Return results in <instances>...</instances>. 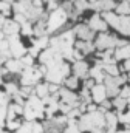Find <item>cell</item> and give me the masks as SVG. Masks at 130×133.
Returning a JSON list of instances; mask_svg holds the SVG:
<instances>
[{"label":"cell","instance_id":"52a82bcc","mask_svg":"<svg viewBox=\"0 0 130 133\" xmlns=\"http://www.w3.org/2000/svg\"><path fill=\"white\" fill-rule=\"evenodd\" d=\"M90 95H92V101L99 105L104 99H107L105 85H104V84H95V85L90 88Z\"/></svg>","mask_w":130,"mask_h":133},{"label":"cell","instance_id":"5bb4252c","mask_svg":"<svg viewBox=\"0 0 130 133\" xmlns=\"http://www.w3.org/2000/svg\"><path fill=\"white\" fill-rule=\"evenodd\" d=\"M34 95H36L37 98H40V99L47 98V96L50 95V91H48V82H47V81H39V82L34 85Z\"/></svg>","mask_w":130,"mask_h":133},{"label":"cell","instance_id":"3957f363","mask_svg":"<svg viewBox=\"0 0 130 133\" xmlns=\"http://www.w3.org/2000/svg\"><path fill=\"white\" fill-rule=\"evenodd\" d=\"M85 23H87L95 33H105V31H108V25H107L105 20L102 19L101 12H96V11L85 20Z\"/></svg>","mask_w":130,"mask_h":133},{"label":"cell","instance_id":"5b68a950","mask_svg":"<svg viewBox=\"0 0 130 133\" xmlns=\"http://www.w3.org/2000/svg\"><path fill=\"white\" fill-rule=\"evenodd\" d=\"M88 68H90V64L85 59L74 61V62H71V74L77 76L79 79H85V77H88Z\"/></svg>","mask_w":130,"mask_h":133},{"label":"cell","instance_id":"8fae6325","mask_svg":"<svg viewBox=\"0 0 130 133\" xmlns=\"http://www.w3.org/2000/svg\"><path fill=\"white\" fill-rule=\"evenodd\" d=\"M5 68L12 73V74H20V71L23 70V65L20 62V59H16V57H9L6 62H5Z\"/></svg>","mask_w":130,"mask_h":133},{"label":"cell","instance_id":"7c38bea8","mask_svg":"<svg viewBox=\"0 0 130 133\" xmlns=\"http://www.w3.org/2000/svg\"><path fill=\"white\" fill-rule=\"evenodd\" d=\"M88 77H92L96 84H104L105 79V73L102 71V68L99 65H93L88 68Z\"/></svg>","mask_w":130,"mask_h":133},{"label":"cell","instance_id":"9c48e42d","mask_svg":"<svg viewBox=\"0 0 130 133\" xmlns=\"http://www.w3.org/2000/svg\"><path fill=\"white\" fill-rule=\"evenodd\" d=\"M101 16L105 20V23L108 25V28H112L115 31L119 30V16L115 11H105V12H101Z\"/></svg>","mask_w":130,"mask_h":133},{"label":"cell","instance_id":"7a4b0ae2","mask_svg":"<svg viewBox=\"0 0 130 133\" xmlns=\"http://www.w3.org/2000/svg\"><path fill=\"white\" fill-rule=\"evenodd\" d=\"M116 34H112L110 31L105 33H96L93 39V45L96 48V51H104L108 48H115V42H116Z\"/></svg>","mask_w":130,"mask_h":133},{"label":"cell","instance_id":"277c9868","mask_svg":"<svg viewBox=\"0 0 130 133\" xmlns=\"http://www.w3.org/2000/svg\"><path fill=\"white\" fill-rule=\"evenodd\" d=\"M73 33H74V37H76V39L88 40V42H93V39H95V36H96V33H95L87 23H77V25H74Z\"/></svg>","mask_w":130,"mask_h":133},{"label":"cell","instance_id":"e0dca14e","mask_svg":"<svg viewBox=\"0 0 130 133\" xmlns=\"http://www.w3.org/2000/svg\"><path fill=\"white\" fill-rule=\"evenodd\" d=\"M20 62H22V65H23V68H25V66H32V65H34L36 59L32 57L31 54H28V53H27V54H23V56L20 57Z\"/></svg>","mask_w":130,"mask_h":133},{"label":"cell","instance_id":"9a60e30c","mask_svg":"<svg viewBox=\"0 0 130 133\" xmlns=\"http://www.w3.org/2000/svg\"><path fill=\"white\" fill-rule=\"evenodd\" d=\"M113 11H115L118 16H130V2H129V0L118 2Z\"/></svg>","mask_w":130,"mask_h":133},{"label":"cell","instance_id":"ffe728a7","mask_svg":"<svg viewBox=\"0 0 130 133\" xmlns=\"http://www.w3.org/2000/svg\"><path fill=\"white\" fill-rule=\"evenodd\" d=\"M6 51H9V42L6 37H3L0 40V53H6Z\"/></svg>","mask_w":130,"mask_h":133},{"label":"cell","instance_id":"8992f818","mask_svg":"<svg viewBox=\"0 0 130 133\" xmlns=\"http://www.w3.org/2000/svg\"><path fill=\"white\" fill-rule=\"evenodd\" d=\"M73 46L77 50V51H81L85 57H88V56H92L95 51H96V48H95V45H93V42H88V40H81V39H74V43H73Z\"/></svg>","mask_w":130,"mask_h":133},{"label":"cell","instance_id":"4fadbf2b","mask_svg":"<svg viewBox=\"0 0 130 133\" xmlns=\"http://www.w3.org/2000/svg\"><path fill=\"white\" fill-rule=\"evenodd\" d=\"M113 56H115L116 62H121V61H124V59H130V42L127 45H124V46L115 48Z\"/></svg>","mask_w":130,"mask_h":133},{"label":"cell","instance_id":"44dd1931","mask_svg":"<svg viewBox=\"0 0 130 133\" xmlns=\"http://www.w3.org/2000/svg\"><path fill=\"white\" fill-rule=\"evenodd\" d=\"M115 133H130V129H121V130L116 129V132Z\"/></svg>","mask_w":130,"mask_h":133},{"label":"cell","instance_id":"ba28073f","mask_svg":"<svg viewBox=\"0 0 130 133\" xmlns=\"http://www.w3.org/2000/svg\"><path fill=\"white\" fill-rule=\"evenodd\" d=\"M2 33L5 34V37H9L12 34H19L20 31V25L14 20V19H5L3 25H2Z\"/></svg>","mask_w":130,"mask_h":133},{"label":"cell","instance_id":"2e32d148","mask_svg":"<svg viewBox=\"0 0 130 133\" xmlns=\"http://www.w3.org/2000/svg\"><path fill=\"white\" fill-rule=\"evenodd\" d=\"M14 133H32V121H25L20 124V127L16 130Z\"/></svg>","mask_w":130,"mask_h":133},{"label":"cell","instance_id":"30bf717a","mask_svg":"<svg viewBox=\"0 0 130 133\" xmlns=\"http://www.w3.org/2000/svg\"><path fill=\"white\" fill-rule=\"evenodd\" d=\"M62 85L67 87L68 90H73V91H77L81 87H82V81L77 77V76H74V74H70V76H67L64 79V82H62Z\"/></svg>","mask_w":130,"mask_h":133},{"label":"cell","instance_id":"7402d4cb","mask_svg":"<svg viewBox=\"0 0 130 133\" xmlns=\"http://www.w3.org/2000/svg\"><path fill=\"white\" fill-rule=\"evenodd\" d=\"M0 85H3V77L0 76Z\"/></svg>","mask_w":130,"mask_h":133},{"label":"cell","instance_id":"ac0fdd59","mask_svg":"<svg viewBox=\"0 0 130 133\" xmlns=\"http://www.w3.org/2000/svg\"><path fill=\"white\" fill-rule=\"evenodd\" d=\"M118 66H119V71L121 73H129L130 71V59L121 61V64H118Z\"/></svg>","mask_w":130,"mask_h":133},{"label":"cell","instance_id":"6da1fadb","mask_svg":"<svg viewBox=\"0 0 130 133\" xmlns=\"http://www.w3.org/2000/svg\"><path fill=\"white\" fill-rule=\"evenodd\" d=\"M67 22H68V14L61 6L57 9L48 12V16H47V33H48V36L62 31Z\"/></svg>","mask_w":130,"mask_h":133},{"label":"cell","instance_id":"d6986e66","mask_svg":"<svg viewBox=\"0 0 130 133\" xmlns=\"http://www.w3.org/2000/svg\"><path fill=\"white\" fill-rule=\"evenodd\" d=\"M11 102V96L5 93V90H0V105H6Z\"/></svg>","mask_w":130,"mask_h":133}]
</instances>
